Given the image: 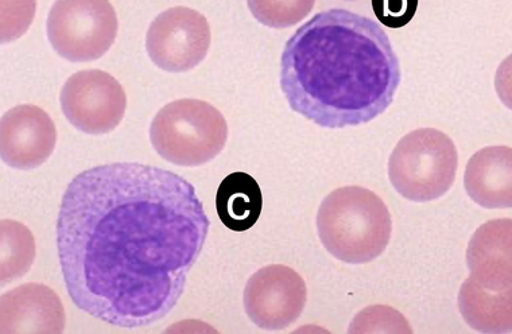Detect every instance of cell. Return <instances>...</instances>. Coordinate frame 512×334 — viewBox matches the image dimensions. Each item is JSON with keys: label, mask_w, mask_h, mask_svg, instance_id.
<instances>
[{"label": "cell", "mask_w": 512, "mask_h": 334, "mask_svg": "<svg viewBox=\"0 0 512 334\" xmlns=\"http://www.w3.org/2000/svg\"><path fill=\"white\" fill-rule=\"evenodd\" d=\"M65 118L77 130L91 135L114 131L126 114L127 96L110 73L91 69L69 77L61 91Z\"/></svg>", "instance_id": "obj_7"}, {"label": "cell", "mask_w": 512, "mask_h": 334, "mask_svg": "<svg viewBox=\"0 0 512 334\" xmlns=\"http://www.w3.org/2000/svg\"><path fill=\"white\" fill-rule=\"evenodd\" d=\"M2 286L21 278L36 258V243L25 225L13 220L2 221Z\"/></svg>", "instance_id": "obj_16"}, {"label": "cell", "mask_w": 512, "mask_h": 334, "mask_svg": "<svg viewBox=\"0 0 512 334\" xmlns=\"http://www.w3.org/2000/svg\"><path fill=\"white\" fill-rule=\"evenodd\" d=\"M65 324L64 305L48 286L27 283L2 295V334H61Z\"/></svg>", "instance_id": "obj_11"}, {"label": "cell", "mask_w": 512, "mask_h": 334, "mask_svg": "<svg viewBox=\"0 0 512 334\" xmlns=\"http://www.w3.org/2000/svg\"><path fill=\"white\" fill-rule=\"evenodd\" d=\"M209 227L195 186L142 163H108L73 178L62 197L57 247L73 304L89 316L141 328L184 294Z\"/></svg>", "instance_id": "obj_1"}, {"label": "cell", "mask_w": 512, "mask_h": 334, "mask_svg": "<svg viewBox=\"0 0 512 334\" xmlns=\"http://www.w3.org/2000/svg\"><path fill=\"white\" fill-rule=\"evenodd\" d=\"M211 29L207 18L189 7H173L151 22L146 49L151 61L162 71L188 72L207 57Z\"/></svg>", "instance_id": "obj_8"}, {"label": "cell", "mask_w": 512, "mask_h": 334, "mask_svg": "<svg viewBox=\"0 0 512 334\" xmlns=\"http://www.w3.org/2000/svg\"><path fill=\"white\" fill-rule=\"evenodd\" d=\"M317 231L336 259L364 264L386 251L393 220L378 194L360 186H344L324 198L317 213Z\"/></svg>", "instance_id": "obj_3"}, {"label": "cell", "mask_w": 512, "mask_h": 334, "mask_svg": "<svg viewBox=\"0 0 512 334\" xmlns=\"http://www.w3.org/2000/svg\"><path fill=\"white\" fill-rule=\"evenodd\" d=\"M459 154L455 142L436 128L405 135L389 159L391 185L406 200L428 203L448 193L456 180Z\"/></svg>", "instance_id": "obj_5"}, {"label": "cell", "mask_w": 512, "mask_h": 334, "mask_svg": "<svg viewBox=\"0 0 512 334\" xmlns=\"http://www.w3.org/2000/svg\"><path fill=\"white\" fill-rule=\"evenodd\" d=\"M468 196L486 209L512 208V149L490 146L473 154L465 167Z\"/></svg>", "instance_id": "obj_13"}, {"label": "cell", "mask_w": 512, "mask_h": 334, "mask_svg": "<svg viewBox=\"0 0 512 334\" xmlns=\"http://www.w3.org/2000/svg\"><path fill=\"white\" fill-rule=\"evenodd\" d=\"M467 266L484 289L512 285V219L487 221L476 229L467 248Z\"/></svg>", "instance_id": "obj_12"}, {"label": "cell", "mask_w": 512, "mask_h": 334, "mask_svg": "<svg viewBox=\"0 0 512 334\" xmlns=\"http://www.w3.org/2000/svg\"><path fill=\"white\" fill-rule=\"evenodd\" d=\"M308 291L304 279L283 264L256 271L244 289V309L258 328L281 330L294 324L304 312Z\"/></svg>", "instance_id": "obj_9"}, {"label": "cell", "mask_w": 512, "mask_h": 334, "mask_svg": "<svg viewBox=\"0 0 512 334\" xmlns=\"http://www.w3.org/2000/svg\"><path fill=\"white\" fill-rule=\"evenodd\" d=\"M56 143V126L42 108L23 104L2 116L0 157L7 166L18 170L37 169L48 161Z\"/></svg>", "instance_id": "obj_10"}, {"label": "cell", "mask_w": 512, "mask_h": 334, "mask_svg": "<svg viewBox=\"0 0 512 334\" xmlns=\"http://www.w3.org/2000/svg\"><path fill=\"white\" fill-rule=\"evenodd\" d=\"M375 17L389 29L409 25L418 9V0H371Z\"/></svg>", "instance_id": "obj_18"}, {"label": "cell", "mask_w": 512, "mask_h": 334, "mask_svg": "<svg viewBox=\"0 0 512 334\" xmlns=\"http://www.w3.org/2000/svg\"><path fill=\"white\" fill-rule=\"evenodd\" d=\"M459 309L464 321L480 333L512 332V285L488 290L471 277L461 285Z\"/></svg>", "instance_id": "obj_14"}, {"label": "cell", "mask_w": 512, "mask_h": 334, "mask_svg": "<svg viewBox=\"0 0 512 334\" xmlns=\"http://www.w3.org/2000/svg\"><path fill=\"white\" fill-rule=\"evenodd\" d=\"M495 89L500 102L512 111V54L502 61L496 71Z\"/></svg>", "instance_id": "obj_19"}, {"label": "cell", "mask_w": 512, "mask_h": 334, "mask_svg": "<svg viewBox=\"0 0 512 334\" xmlns=\"http://www.w3.org/2000/svg\"><path fill=\"white\" fill-rule=\"evenodd\" d=\"M401 80L383 27L347 10L314 15L282 53L281 88L290 108L329 130L378 118L393 104Z\"/></svg>", "instance_id": "obj_2"}, {"label": "cell", "mask_w": 512, "mask_h": 334, "mask_svg": "<svg viewBox=\"0 0 512 334\" xmlns=\"http://www.w3.org/2000/svg\"><path fill=\"white\" fill-rule=\"evenodd\" d=\"M48 38L65 60H99L118 34V17L108 0H56L50 10Z\"/></svg>", "instance_id": "obj_6"}, {"label": "cell", "mask_w": 512, "mask_h": 334, "mask_svg": "<svg viewBox=\"0 0 512 334\" xmlns=\"http://www.w3.org/2000/svg\"><path fill=\"white\" fill-rule=\"evenodd\" d=\"M262 208L261 186L250 174L236 172L221 181L216 194L217 215L231 231L244 232L254 227Z\"/></svg>", "instance_id": "obj_15"}, {"label": "cell", "mask_w": 512, "mask_h": 334, "mask_svg": "<svg viewBox=\"0 0 512 334\" xmlns=\"http://www.w3.org/2000/svg\"><path fill=\"white\" fill-rule=\"evenodd\" d=\"M227 139L226 118L211 104L196 99L169 103L155 115L150 126L154 150L178 166L211 162L223 151Z\"/></svg>", "instance_id": "obj_4"}, {"label": "cell", "mask_w": 512, "mask_h": 334, "mask_svg": "<svg viewBox=\"0 0 512 334\" xmlns=\"http://www.w3.org/2000/svg\"><path fill=\"white\" fill-rule=\"evenodd\" d=\"M316 0H247L248 9L262 25L286 29L304 21Z\"/></svg>", "instance_id": "obj_17"}]
</instances>
